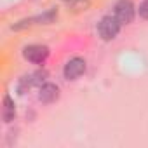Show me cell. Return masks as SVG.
Wrapping results in <instances>:
<instances>
[{
    "label": "cell",
    "instance_id": "1",
    "mask_svg": "<svg viewBox=\"0 0 148 148\" xmlns=\"http://www.w3.org/2000/svg\"><path fill=\"white\" fill-rule=\"evenodd\" d=\"M120 23H119V19L115 18V16H105L99 23H98V33H99V37L103 38V40H113L117 35H119V32H120Z\"/></svg>",
    "mask_w": 148,
    "mask_h": 148
},
{
    "label": "cell",
    "instance_id": "2",
    "mask_svg": "<svg viewBox=\"0 0 148 148\" xmlns=\"http://www.w3.org/2000/svg\"><path fill=\"white\" fill-rule=\"evenodd\" d=\"M113 16L120 25H129L134 19V5L131 0H119L113 7Z\"/></svg>",
    "mask_w": 148,
    "mask_h": 148
},
{
    "label": "cell",
    "instance_id": "3",
    "mask_svg": "<svg viewBox=\"0 0 148 148\" xmlns=\"http://www.w3.org/2000/svg\"><path fill=\"white\" fill-rule=\"evenodd\" d=\"M23 56H25L30 63L40 64V63H44V61L49 58V47H47V45H40V44H33V45L25 47Z\"/></svg>",
    "mask_w": 148,
    "mask_h": 148
},
{
    "label": "cell",
    "instance_id": "4",
    "mask_svg": "<svg viewBox=\"0 0 148 148\" xmlns=\"http://www.w3.org/2000/svg\"><path fill=\"white\" fill-rule=\"evenodd\" d=\"M84 71H86V61L82 58H71L64 64V70H63L66 80H77Z\"/></svg>",
    "mask_w": 148,
    "mask_h": 148
},
{
    "label": "cell",
    "instance_id": "5",
    "mask_svg": "<svg viewBox=\"0 0 148 148\" xmlns=\"http://www.w3.org/2000/svg\"><path fill=\"white\" fill-rule=\"evenodd\" d=\"M40 101L42 103H54L58 98H59V87L54 86V84H44L40 87V94H38Z\"/></svg>",
    "mask_w": 148,
    "mask_h": 148
},
{
    "label": "cell",
    "instance_id": "6",
    "mask_svg": "<svg viewBox=\"0 0 148 148\" xmlns=\"http://www.w3.org/2000/svg\"><path fill=\"white\" fill-rule=\"evenodd\" d=\"M2 115H4V122H11L16 115V108H14V101L11 99V96H5L4 98V110H2Z\"/></svg>",
    "mask_w": 148,
    "mask_h": 148
},
{
    "label": "cell",
    "instance_id": "7",
    "mask_svg": "<svg viewBox=\"0 0 148 148\" xmlns=\"http://www.w3.org/2000/svg\"><path fill=\"white\" fill-rule=\"evenodd\" d=\"M30 77H32V82L33 86H44L45 79H47V71L45 70H38L35 73H30Z\"/></svg>",
    "mask_w": 148,
    "mask_h": 148
},
{
    "label": "cell",
    "instance_id": "8",
    "mask_svg": "<svg viewBox=\"0 0 148 148\" xmlns=\"http://www.w3.org/2000/svg\"><path fill=\"white\" fill-rule=\"evenodd\" d=\"M139 16L143 19H148V0H143L139 4Z\"/></svg>",
    "mask_w": 148,
    "mask_h": 148
},
{
    "label": "cell",
    "instance_id": "9",
    "mask_svg": "<svg viewBox=\"0 0 148 148\" xmlns=\"http://www.w3.org/2000/svg\"><path fill=\"white\" fill-rule=\"evenodd\" d=\"M89 0H77V5H86Z\"/></svg>",
    "mask_w": 148,
    "mask_h": 148
}]
</instances>
